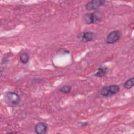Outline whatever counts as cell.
Masks as SVG:
<instances>
[{"mask_svg":"<svg viewBox=\"0 0 134 134\" xmlns=\"http://www.w3.org/2000/svg\"><path fill=\"white\" fill-rule=\"evenodd\" d=\"M107 2L104 0H93L89 1L85 5L87 10L91 11L96 10L99 7L105 5Z\"/></svg>","mask_w":134,"mask_h":134,"instance_id":"5b68a950","label":"cell"},{"mask_svg":"<svg viewBox=\"0 0 134 134\" xmlns=\"http://www.w3.org/2000/svg\"><path fill=\"white\" fill-rule=\"evenodd\" d=\"M81 126H87V125H88V122H81Z\"/></svg>","mask_w":134,"mask_h":134,"instance_id":"7c38bea8","label":"cell"},{"mask_svg":"<svg viewBox=\"0 0 134 134\" xmlns=\"http://www.w3.org/2000/svg\"><path fill=\"white\" fill-rule=\"evenodd\" d=\"M121 37V32L119 30L110 32L107 36L105 41L107 44H114L117 42Z\"/></svg>","mask_w":134,"mask_h":134,"instance_id":"277c9868","label":"cell"},{"mask_svg":"<svg viewBox=\"0 0 134 134\" xmlns=\"http://www.w3.org/2000/svg\"><path fill=\"white\" fill-rule=\"evenodd\" d=\"M96 37L94 32L91 31H85L79 34L77 36V38L82 42H87L93 40Z\"/></svg>","mask_w":134,"mask_h":134,"instance_id":"8992f818","label":"cell"},{"mask_svg":"<svg viewBox=\"0 0 134 134\" xmlns=\"http://www.w3.org/2000/svg\"><path fill=\"white\" fill-rule=\"evenodd\" d=\"M4 99L7 104L12 106L18 105L20 100V96L18 94L10 91L5 93Z\"/></svg>","mask_w":134,"mask_h":134,"instance_id":"7a4b0ae2","label":"cell"},{"mask_svg":"<svg viewBox=\"0 0 134 134\" xmlns=\"http://www.w3.org/2000/svg\"><path fill=\"white\" fill-rule=\"evenodd\" d=\"M72 89V87L70 85H64L63 86H62L60 88V92L62 93L63 94H68L69 93Z\"/></svg>","mask_w":134,"mask_h":134,"instance_id":"8fae6325","label":"cell"},{"mask_svg":"<svg viewBox=\"0 0 134 134\" xmlns=\"http://www.w3.org/2000/svg\"><path fill=\"white\" fill-rule=\"evenodd\" d=\"M134 86V78L131 77L127 80L124 84V87L126 89H130Z\"/></svg>","mask_w":134,"mask_h":134,"instance_id":"30bf717a","label":"cell"},{"mask_svg":"<svg viewBox=\"0 0 134 134\" xmlns=\"http://www.w3.org/2000/svg\"><path fill=\"white\" fill-rule=\"evenodd\" d=\"M29 55L27 53L23 52L19 56L20 62L23 64H26L29 61Z\"/></svg>","mask_w":134,"mask_h":134,"instance_id":"9c48e42d","label":"cell"},{"mask_svg":"<svg viewBox=\"0 0 134 134\" xmlns=\"http://www.w3.org/2000/svg\"><path fill=\"white\" fill-rule=\"evenodd\" d=\"M35 131L38 134L46 133L48 130V124L44 122H39L35 126Z\"/></svg>","mask_w":134,"mask_h":134,"instance_id":"52a82bcc","label":"cell"},{"mask_svg":"<svg viewBox=\"0 0 134 134\" xmlns=\"http://www.w3.org/2000/svg\"><path fill=\"white\" fill-rule=\"evenodd\" d=\"M119 90L120 87L119 85H110L102 87L99 91V94L103 97H109L116 94Z\"/></svg>","mask_w":134,"mask_h":134,"instance_id":"6da1fadb","label":"cell"},{"mask_svg":"<svg viewBox=\"0 0 134 134\" xmlns=\"http://www.w3.org/2000/svg\"><path fill=\"white\" fill-rule=\"evenodd\" d=\"M108 72V69L106 68H103V67H100L98 68L94 74V76H96V77H101L104 76H105L106 73Z\"/></svg>","mask_w":134,"mask_h":134,"instance_id":"ba28073f","label":"cell"},{"mask_svg":"<svg viewBox=\"0 0 134 134\" xmlns=\"http://www.w3.org/2000/svg\"><path fill=\"white\" fill-rule=\"evenodd\" d=\"M84 21L87 24H96L101 20V15L98 12L87 13L84 15Z\"/></svg>","mask_w":134,"mask_h":134,"instance_id":"3957f363","label":"cell"},{"mask_svg":"<svg viewBox=\"0 0 134 134\" xmlns=\"http://www.w3.org/2000/svg\"><path fill=\"white\" fill-rule=\"evenodd\" d=\"M17 133V132H8V133Z\"/></svg>","mask_w":134,"mask_h":134,"instance_id":"4fadbf2b","label":"cell"}]
</instances>
